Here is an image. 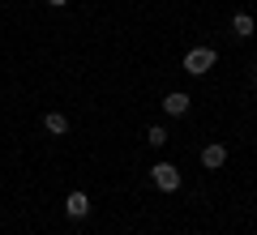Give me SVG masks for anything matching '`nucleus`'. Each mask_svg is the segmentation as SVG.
Segmentation results:
<instances>
[{
  "instance_id": "2",
  "label": "nucleus",
  "mask_w": 257,
  "mask_h": 235,
  "mask_svg": "<svg viewBox=\"0 0 257 235\" xmlns=\"http://www.w3.org/2000/svg\"><path fill=\"white\" fill-rule=\"evenodd\" d=\"M150 180H155L159 192H176V188H180V171H176L172 163H155V167H150Z\"/></svg>"
},
{
  "instance_id": "4",
  "label": "nucleus",
  "mask_w": 257,
  "mask_h": 235,
  "mask_svg": "<svg viewBox=\"0 0 257 235\" xmlns=\"http://www.w3.org/2000/svg\"><path fill=\"white\" fill-rule=\"evenodd\" d=\"M189 94H184V90H172V94H167V99H163V111H167V116H189Z\"/></svg>"
},
{
  "instance_id": "8",
  "label": "nucleus",
  "mask_w": 257,
  "mask_h": 235,
  "mask_svg": "<svg viewBox=\"0 0 257 235\" xmlns=\"http://www.w3.org/2000/svg\"><path fill=\"white\" fill-rule=\"evenodd\" d=\"M146 141L155 145V150H163V145H167V128H163V124H155V128H146Z\"/></svg>"
},
{
  "instance_id": "6",
  "label": "nucleus",
  "mask_w": 257,
  "mask_h": 235,
  "mask_svg": "<svg viewBox=\"0 0 257 235\" xmlns=\"http://www.w3.org/2000/svg\"><path fill=\"white\" fill-rule=\"evenodd\" d=\"M253 30H257L253 13H236V18H231V35L236 39H253Z\"/></svg>"
},
{
  "instance_id": "9",
  "label": "nucleus",
  "mask_w": 257,
  "mask_h": 235,
  "mask_svg": "<svg viewBox=\"0 0 257 235\" xmlns=\"http://www.w3.org/2000/svg\"><path fill=\"white\" fill-rule=\"evenodd\" d=\"M47 5H52V9H64V5H69V0H47Z\"/></svg>"
},
{
  "instance_id": "10",
  "label": "nucleus",
  "mask_w": 257,
  "mask_h": 235,
  "mask_svg": "<svg viewBox=\"0 0 257 235\" xmlns=\"http://www.w3.org/2000/svg\"><path fill=\"white\" fill-rule=\"evenodd\" d=\"M253 82H257V69H253Z\"/></svg>"
},
{
  "instance_id": "1",
  "label": "nucleus",
  "mask_w": 257,
  "mask_h": 235,
  "mask_svg": "<svg viewBox=\"0 0 257 235\" xmlns=\"http://www.w3.org/2000/svg\"><path fill=\"white\" fill-rule=\"evenodd\" d=\"M214 60H219V52H214V47H193V52L184 56V73L202 77V73H210V69H214Z\"/></svg>"
},
{
  "instance_id": "7",
  "label": "nucleus",
  "mask_w": 257,
  "mask_h": 235,
  "mask_svg": "<svg viewBox=\"0 0 257 235\" xmlns=\"http://www.w3.org/2000/svg\"><path fill=\"white\" fill-rule=\"evenodd\" d=\"M43 128H47L52 137H64V133H69V116H64V111H47V116H43Z\"/></svg>"
},
{
  "instance_id": "3",
  "label": "nucleus",
  "mask_w": 257,
  "mask_h": 235,
  "mask_svg": "<svg viewBox=\"0 0 257 235\" xmlns=\"http://www.w3.org/2000/svg\"><path fill=\"white\" fill-rule=\"evenodd\" d=\"M64 214H69V218H86V214H90V197H86L82 188L69 192V197H64Z\"/></svg>"
},
{
  "instance_id": "5",
  "label": "nucleus",
  "mask_w": 257,
  "mask_h": 235,
  "mask_svg": "<svg viewBox=\"0 0 257 235\" xmlns=\"http://www.w3.org/2000/svg\"><path fill=\"white\" fill-rule=\"evenodd\" d=\"M223 163H227V150H223V145H206L202 150V167L206 171H219Z\"/></svg>"
}]
</instances>
